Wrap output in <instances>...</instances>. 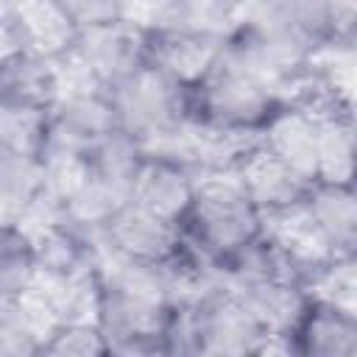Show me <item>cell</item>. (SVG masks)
I'll return each mask as SVG.
<instances>
[{
	"label": "cell",
	"instance_id": "cell-6",
	"mask_svg": "<svg viewBox=\"0 0 357 357\" xmlns=\"http://www.w3.org/2000/svg\"><path fill=\"white\" fill-rule=\"evenodd\" d=\"M73 61L84 67L86 84L112 89L151 61L148 31L134 20L123 17L106 25L84 28L73 47Z\"/></svg>",
	"mask_w": 357,
	"mask_h": 357
},
{
	"label": "cell",
	"instance_id": "cell-13",
	"mask_svg": "<svg viewBox=\"0 0 357 357\" xmlns=\"http://www.w3.org/2000/svg\"><path fill=\"white\" fill-rule=\"evenodd\" d=\"M3 11L8 14L25 50L56 64L73 56L81 31L59 6V0H11Z\"/></svg>",
	"mask_w": 357,
	"mask_h": 357
},
{
	"label": "cell",
	"instance_id": "cell-20",
	"mask_svg": "<svg viewBox=\"0 0 357 357\" xmlns=\"http://www.w3.org/2000/svg\"><path fill=\"white\" fill-rule=\"evenodd\" d=\"M42 335L25 298H0V357L39 354Z\"/></svg>",
	"mask_w": 357,
	"mask_h": 357
},
{
	"label": "cell",
	"instance_id": "cell-15",
	"mask_svg": "<svg viewBox=\"0 0 357 357\" xmlns=\"http://www.w3.org/2000/svg\"><path fill=\"white\" fill-rule=\"evenodd\" d=\"M148 156V145L139 142L137 137L126 134L123 128L109 131L100 137L84 156H81V170L100 181L103 187L114 190L123 198H131V187L139 176V167Z\"/></svg>",
	"mask_w": 357,
	"mask_h": 357
},
{
	"label": "cell",
	"instance_id": "cell-16",
	"mask_svg": "<svg viewBox=\"0 0 357 357\" xmlns=\"http://www.w3.org/2000/svg\"><path fill=\"white\" fill-rule=\"evenodd\" d=\"M53 176L45 156L0 145V212L25 215L50 201Z\"/></svg>",
	"mask_w": 357,
	"mask_h": 357
},
{
	"label": "cell",
	"instance_id": "cell-4",
	"mask_svg": "<svg viewBox=\"0 0 357 357\" xmlns=\"http://www.w3.org/2000/svg\"><path fill=\"white\" fill-rule=\"evenodd\" d=\"M117 128L151 148L167 142L190 123V84L148 61L109 89Z\"/></svg>",
	"mask_w": 357,
	"mask_h": 357
},
{
	"label": "cell",
	"instance_id": "cell-7",
	"mask_svg": "<svg viewBox=\"0 0 357 357\" xmlns=\"http://www.w3.org/2000/svg\"><path fill=\"white\" fill-rule=\"evenodd\" d=\"M100 240L106 245V254L162 268L173 265L187 251L181 226L142 209L134 201H126L109 218V223L100 229Z\"/></svg>",
	"mask_w": 357,
	"mask_h": 357
},
{
	"label": "cell",
	"instance_id": "cell-22",
	"mask_svg": "<svg viewBox=\"0 0 357 357\" xmlns=\"http://www.w3.org/2000/svg\"><path fill=\"white\" fill-rule=\"evenodd\" d=\"M17 50H25V47L20 45V36H17V31H14L8 14L0 8V64H3L8 56H14Z\"/></svg>",
	"mask_w": 357,
	"mask_h": 357
},
{
	"label": "cell",
	"instance_id": "cell-9",
	"mask_svg": "<svg viewBox=\"0 0 357 357\" xmlns=\"http://www.w3.org/2000/svg\"><path fill=\"white\" fill-rule=\"evenodd\" d=\"M307 237L329 259H354L357 198L354 181H312L298 215Z\"/></svg>",
	"mask_w": 357,
	"mask_h": 357
},
{
	"label": "cell",
	"instance_id": "cell-1",
	"mask_svg": "<svg viewBox=\"0 0 357 357\" xmlns=\"http://www.w3.org/2000/svg\"><path fill=\"white\" fill-rule=\"evenodd\" d=\"M89 296L109 354H170L181 296L167 268L106 254L92 273Z\"/></svg>",
	"mask_w": 357,
	"mask_h": 357
},
{
	"label": "cell",
	"instance_id": "cell-11",
	"mask_svg": "<svg viewBox=\"0 0 357 357\" xmlns=\"http://www.w3.org/2000/svg\"><path fill=\"white\" fill-rule=\"evenodd\" d=\"M198 178V170L190 167L181 156L167 151H148L128 201L181 226L190 212Z\"/></svg>",
	"mask_w": 357,
	"mask_h": 357
},
{
	"label": "cell",
	"instance_id": "cell-8",
	"mask_svg": "<svg viewBox=\"0 0 357 357\" xmlns=\"http://www.w3.org/2000/svg\"><path fill=\"white\" fill-rule=\"evenodd\" d=\"M282 340L301 357H351L357 351L354 304L310 290Z\"/></svg>",
	"mask_w": 357,
	"mask_h": 357
},
{
	"label": "cell",
	"instance_id": "cell-17",
	"mask_svg": "<svg viewBox=\"0 0 357 357\" xmlns=\"http://www.w3.org/2000/svg\"><path fill=\"white\" fill-rule=\"evenodd\" d=\"M39 279L33 231L14 218L0 220V298H25Z\"/></svg>",
	"mask_w": 357,
	"mask_h": 357
},
{
	"label": "cell",
	"instance_id": "cell-3",
	"mask_svg": "<svg viewBox=\"0 0 357 357\" xmlns=\"http://www.w3.org/2000/svg\"><path fill=\"white\" fill-rule=\"evenodd\" d=\"M271 220L245 192L234 173H209L198 178L190 212L181 223L184 240L218 273L245 248H251Z\"/></svg>",
	"mask_w": 357,
	"mask_h": 357
},
{
	"label": "cell",
	"instance_id": "cell-21",
	"mask_svg": "<svg viewBox=\"0 0 357 357\" xmlns=\"http://www.w3.org/2000/svg\"><path fill=\"white\" fill-rule=\"evenodd\" d=\"M59 6L78 25V31L131 17L128 0H59Z\"/></svg>",
	"mask_w": 357,
	"mask_h": 357
},
{
	"label": "cell",
	"instance_id": "cell-5",
	"mask_svg": "<svg viewBox=\"0 0 357 357\" xmlns=\"http://www.w3.org/2000/svg\"><path fill=\"white\" fill-rule=\"evenodd\" d=\"M114 128L117 120L106 89L92 84L67 92L61 89L59 100L50 106V134H47L45 159L50 167L78 165L81 156Z\"/></svg>",
	"mask_w": 357,
	"mask_h": 357
},
{
	"label": "cell",
	"instance_id": "cell-14",
	"mask_svg": "<svg viewBox=\"0 0 357 357\" xmlns=\"http://www.w3.org/2000/svg\"><path fill=\"white\" fill-rule=\"evenodd\" d=\"M59 64L31 50H17L0 64V103L50 109L61 95Z\"/></svg>",
	"mask_w": 357,
	"mask_h": 357
},
{
	"label": "cell",
	"instance_id": "cell-18",
	"mask_svg": "<svg viewBox=\"0 0 357 357\" xmlns=\"http://www.w3.org/2000/svg\"><path fill=\"white\" fill-rule=\"evenodd\" d=\"M47 134H50V109L0 103V145L3 148L45 156Z\"/></svg>",
	"mask_w": 357,
	"mask_h": 357
},
{
	"label": "cell",
	"instance_id": "cell-12",
	"mask_svg": "<svg viewBox=\"0 0 357 357\" xmlns=\"http://www.w3.org/2000/svg\"><path fill=\"white\" fill-rule=\"evenodd\" d=\"M95 240L100 237L70 223L61 215H53V220H47V226L33 234L39 276H50L64 284H89L103 257Z\"/></svg>",
	"mask_w": 357,
	"mask_h": 357
},
{
	"label": "cell",
	"instance_id": "cell-10",
	"mask_svg": "<svg viewBox=\"0 0 357 357\" xmlns=\"http://www.w3.org/2000/svg\"><path fill=\"white\" fill-rule=\"evenodd\" d=\"M268 220L296 218L312 181L254 142L231 170Z\"/></svg>",
	"mask_w": 357,
	"mask_h": 357
},
{
	"label": "cell",
	"instance_id": "cell-19",
	"mask_svg": "<svg viewBox=\"0 0 357 357\" xmlns=\"http://www.w3.org/2000/svg\"><path fill=\"white\" fill-rule=\"evenodd\" d=\"M39 354H56V357H95L109 354V343L95 321L67 318L45 329Z\"/></svg>",
	"mask_w": 357,
	"mask_h": 357
},
{
	"label": "cell",
	"instance_id": "cell-2",
	"mask_svg": "<svg viewBox=\"0 0 357 357\" xmlns=\"http://www.w3.org/2000/svg\"><path fill=\"white\" fill-rule=\"evenodd\" d=\"M287 103L290 92L251 67L226 39L190 84V123L240 139H259Z\"/></svg>",
	"mask_w": 357,
	"mask_h": 357
}]
</instances>
